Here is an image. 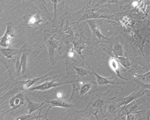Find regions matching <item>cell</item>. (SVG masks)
Masks as SVG:
<instances>
[{"label":"cell","instance_id":"1","mask_svg":"<svg viewBox=\"0 0 150 120\" xmlns=\"http://www.w3.org/2000/svg\"><path fill=\"white\" fill-rule=\"evenodd\" d=\"M86 21L90 27L92 32L93 38L95 41L98 43L111 44V39L105 37L101 33L95 19L89 20Z\"/></svg>","mask_w":150,"mask_h":120},{"label":"cell","instance_id":"2","mask_svg":"<svg viewBox=\"0 0 150 120\" xmlns=\"http://www.w3.org/2000/svg\"><path fill=\"white\" fill-rule=\"evenodd\" d=\"M98 18H105L112 20L113 19L112 16L99 13L96 11L94 8L91 6L87 5L86 9L84 13L80 20L76 23L81 21L89 20L96 19Z\"/></svg>","mask_w":150,"mask_h":120},{"label":"cell","instance_id":"3","mask_svg":"<svg viewBox=\"0 0 150 120\" xmlns=\"http://www.w3.org/2000/svg\"><path fill=\"white\" fill-rule=\"evenodd\" d=\"M57 80H53L45 82L42 84L30 88L28 91H44L61 85L66 84L79 81L78 80H76L68 81L63 83H56L55 82V81Z\"/></svg>","mask_w":150,"mask_h":120},{"label":"cell","instance_id":"4","mask_svg":"<svg viewBox=\"0 0 150 120\" xmlns=\"http://www.w3.org/2000/svg\"><path fill=\"white\" fill-rule=\"evenodd\" d=\"M15 36L12 28L11 22H8L7 24V28L4 35L1 37L0 44L3 48H7L9 46L10 40Z\"/></svg>","mask_w":150,"mask_h":120},{"label":"cell","instance_id":"5","mask_svg":"<svg viewBox=\"0 0 150 120\" xmlns=\"http://www.w3.org/2000/svg\"><path fill=\"white\" fill-rule=\"evenodd\" d=\"M145 93L146 90L142 89L139 92L132 93L128 96L121 99L120 106L124 107L127 106L135 100L143 97Z\"/></svg>","mask_w":150,"mask_h":120},{"label":"cell","instance_id":"6","mask_svg":"<svg viewBox=\"0 0 150 120\" xmlns=\"http://www.w3.org/2000/svg\"><path fill=\"white\" fill-rule=\"evenodd\" d=\"M46 44L48 48L50 62L51 64L54 65V54L55 49L57 47L58 43L53 38L46 41Z\"/></svg>","mask_w":150,"mask_h":120},{"label":"cell","instance_id":"7","mask_svg":"<svg viewBox=\"0 0 150 120\" xmlns=\"http://www.w3.org/2000/svg\"><path fill=\"white\" fill-rule=\"evenodd\" d=\"M23 46L20 49L14 48H1V52L6 58L8 59H12L14 56L21 54L23 51Z\"/></svg>","mask_w":150,"mask_h":120},{"label":"cell","instance_id":"8","mask_svg":"<svg viewBox=\"0 0 150 120\" xmlns=\"http://www.w3.org/2000/svg\"><path fill=\"white\" fill-rule=\"evenodd\" d=\"M89 67L91 69L95 75L96 78L97 82L99 85H105L108 84H125L126 83L124 82H116L113 81H111L109 80L110 79L114 78L117 77V76H115L108 78H104L97 74L89 66Z\"/></svg>","mask_w":150,"mask_h":120},{"label":"cell","instance_id":"9","mask_svg":"<svg viewBox=\"0 0 150 120\" xmlns=\"http://www.w3.org/2000/svg\"><path fill=\"white\" fill-rule=\"evenodd\" d=\"M24 97L22 94H19L12 98L10 100L9 104L12 108V109H15L24 103Z\"/></svg>","mask_w":150,"mask_h":120},{"label":"cell","instance_id":"10","mask_svg":"<svg viewBox=\"0 0 150 120\" xmlns=\"http://www.w3.org/2000/svg\"><path fill=\"white\" fill-rule=\"evenodd\" d=\"M55 72H51L50 73L47 75L42 77L29 79L28 80L25 81L23 83V86L20 89V91H23L29 88L30 87L33 86L35 83H36L38 81L42 79H43L45 77H46L49 75L52 74Z\"/></svg>","mask_w":150,"mask_h":120},{"label":"cell","instance_id":"11","mask_svg":"<svg viewBox=\"0 0 150 120\" xmlns=\"http://www.w3.org/2000/svg\"><path fill=\"white\" fill-rule=\"evenodd\" d=\"M118 62L117 60L114 56L112 57L109 61L110 65L112 69L115 72L117 76L123 80H128L127 79L121 76Z\"/></svg>","mask_w":150,"mask_h":120},{"label":"cell","instance_id":"12","mask_svg":"<svg viewBox=\"0 0 150 120\" xmlns=\"http://www.w3.org/2000/svg\"><path fill=\"white\" fill-rule=\"evenodd\" d=\"M43 20L42 19L39 13L30 17L28 21L27 25L28 26L34 27L41 25V23L42 22Z\"/></svg>","mask_w":150,"mask_h":120},{"label":"cell","instance_id":"13","mask_svg":"<svg viewBox=\"0 0 150 120\" xmlns=\"http://www.w3.org/2000/svg\"><path fill=\"white\" fill-rule=\"evenodd\" d=\"M45 101L51 105V107H58L65 108H71L73 106L71 104L64 101L59 100H53Z\"/></svg>","mask_w":150,"mask_h":120},{"label":"cell","instance_id":"14","mask_svg":"<svg viewBox=\"0 0 150 120\" xmlns=\"http://www.w3.org/2000/svg\"><path fill=\"white\" fill-rule=\"evenodd\" d=\"M26 100L28 103L27 108L30 115H31L32 113L40 109L44 104V102L40 103L33 102L29 100L27 97L26 98Z\"/></svg>","mask_w":150,"mask_h":120},{"label":"cell","instance_id":"15","mask_svg":"<svg viewBox=\"0 0 150 120\" xmlns=\"http://www.w3.org/2000/svg\"><path fill=\"white\" fill-rule=\"evenodd\" d=\"M73 44L74 51H76L80 56H83L81 54V51L86 46L85 42H83L81 39H80L78 41H73Z\"/></svg>","mask_w":150,"mask_h":120},{"label":"cell","instance_id":"16","mask_svg":"<svg viewBox=\"0 0 150 120\" xmlns=\"http://www.w3.org/2000/svg\"><path fill=\"white\" fill-rule=\"evenodd\" d=\"M28 54L23 53L20 58V62L21 66V75H24L27 72V61Z\"/></svg>","mask_w":150,"mask_h":120},{"label":"cell","instance_id":"17","mask_svg":"<svg viewBox=\"0 0 150 120\" xmlns=\"http://www.w3.org/2000/svg\"><path fill=\"white\" fill-rule=\"evenodd\" d=\"M114 57L117 58L119 62L125 68L127 69H131L132 65L131 64L128 58L122 56Z\"/></svg>","mask_w":150,"mask_h":120},{"label":"cell","instance_id":"18","mask_svg":"<svg viewBox=\"0 0 150 120\" xmlns=\"http://www.w3.org/2000/svg\"><path fill=\"white\" fill-rule=\"evenodd\" d=\"M134 79L142 82L150 83V70L147 73L140 75L136 74Z\"/></svg>","mask_w":150,"mask_h":120},{"label":"cell","instance_id":"19","mask_svg":"<svg viewBox=\"0 0 150 120\" xmlns=\"http://www.w3.org/2000/svg\"><path fill=\"white\" fill-rule=\"evenodd\" d=\"M112 52L114 57L123 56L124 55L123 50L120 44H115L112 48Z\"/></svg>","mask_w":150,"mask_h":120},{"label":"cell","instance_id":"20","mask_svg":"<svg viewBox=\"0 0 150 120\" xmlns=\"http://www.w3.org/2000/svg\"><path fill=\"white\" fill-rule=\"evenodd\" d=\"M96 3L91 6L95 8L100 6L110 4L115 2L116 0H96Z\"/></svg>","mask_w":150,"mask_h":120},{"label":"cell","instance_id":"21","mask_svg":"<svg viewBox=\"0 0 150 120\" xmlns=\"http://www.w3.org/2000/svg\"><path fill=\"white\" fill-rule=\"evenodd\" d=\"M134 81L135 82L141 89L150 91V83L149 84H145L134 79Z\"/></svg>","mask_w":150,"mask_h":120},{"label":"cell","instance_id":"22","mask_svg":"<svg viewBox=\"0 0 150 120\" xmlns=\"http://www.w3.org/2000/svg\"><path fill=\"white\" fill-rule=\"evenodd\" d=\"M20 56H19L18 57L16 63L17 74L18 77L20 76L22 70V67L20 62Z\"/></svg>","mask_w":150,"mask_h":120},{"label":"cell","instance_id":"23","mask_svg":"<svg viewBox=\"0 0 150 120\" xmlns=\"http://www.w3.org/2000/svg\"><path fill=\"white\" fill-rule=\"evenodd\" d=\"M91 87V85L90 84H87L83 86L81 88L80 94V95H82L88 92Z\"/></svg>","mask_w":150,"mask_h":120},{"label":"cell","instance_id":"24","mask_svg":"<svg viewBox=\"0 0 150 120\" xmlns=\"http://www.w3.org/2000/svg\"><path fill=\"white\" fill-rule=\"evenodd\" d=\"M76 70V74L78 75L82 76H85L87 75V71L85 69L80 68H78L76 67H73Z\"/></svg>","mask_w":150,"mask_h":120},{"label":"cell","instance_id":"25","mask_svg":"<svg viewBox=\"0 0 150 120\" xmlns=\"http://www.w3.org/2000/svg\"><path fill=\"white\" fill-rule=\"evenodd\" d=\"M62 0H52V1L54 5V19L56 18V10H57V4L60 2Z\"/></svg>","mask_w":150,"mask_h":120},{"label":"cell","instance_id":"26","mask_svg":"<svg viewBox=\"0 0 150 120\" xmlns=\"http://www.w3.org/2000/svg\"><path fill=\"white\" fill-rule=\"evenodd\" d=\"M103 102L101 100H99L95 103H94L93 105V107L97 108L101 107L103 104Z\"/></svg>","mask_w":150,"mask_h":120},{"label":"cell","instance_id":"27","mask_svg":"<svg viewBox=\"0 0 150 120\" xmlns=\"http://www.w3.org/2000/svg\"><path fill=\"white\" fill-rule=\"evenodd\" d=\"M30 115L29 114L27 115H24L19 117L17 120H29L30 119Z\"/></svg>","mask_w":150,"mask_h":120},{"label":"cell","instance_id":"28","mask_svg":"<svg viewBox=\"0 0 150 120\" xmlns=\"http://www.w3.org/2000/svg\"><path fill=\"white\" fill-rule=\"evenodd\" d=\"M74 51L73 49V48H72L71 49V50L69 53V55L70 57H72L73 56Z\"/></svg>","mask_w":150,"mask_h":120},{"label":"cell","instance_id":"29","mask_svg":"<svg viewBox=\"0 0 150 120\" xmlns=\"http://www.w3.org/2000/svg\"><path fill=\"white\" fill-rule=\"evenodd\" d=\"M96 1V0H90L89 3L87 5L89 6H91L92 4V2L93 1Z\"/></svg>","mask_w":150,"mask_h":120},{"label":"cell","instance_id":"30","mask_svg":"<svg viewBox=\"0 0 150 120\" xmlns=\"http://www.w3.org/2000/svg\"><path fill=\"white\" fill-rule=\"evenodd\" d=\"M57 96L58 97H61L62 96V94L61 93H58L57 94Z\"/></svg>","mask_w":150,"mask_h":120}]
</instances>
